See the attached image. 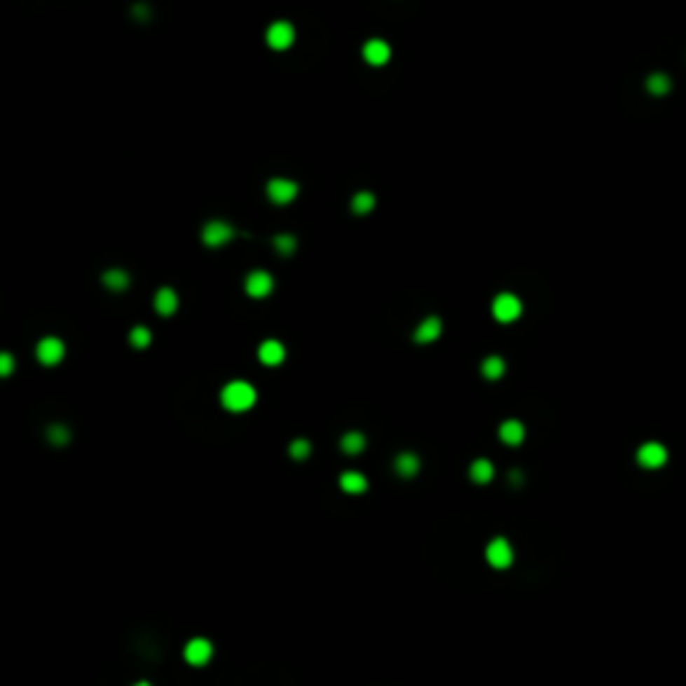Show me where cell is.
<instances>
[{
    "label": "cell",
    "instance_id": "cell-6",
    "mask_svg": "<svg viewBox=\"0 0 686 686\" xmlns=\"http://www.w3.org/2000/svg\"><path fill=\"white\" fill-rule=\"evenodd\" d=\"M201 236H204V245L207 247H223L236 236V231L231 228L228 223H223V220H214V223H207V228H204Z\"/></svg>",
    "mask_w": 686,
    "mask_h": 686
},
{
    "label": "cell",
    "instance_id": "cell-8",
    "mask_svg": "<svg viewBox=\"0 0 686 686\" xmlns=\"http://www.w3.org/2000/svg\"><path fill=\"white\" fill-rule=\"evenodd\" d=\"M212 657V643L207 638H193L185 643V662L188 665H207Z\"/></svg>",
    "mask_w": 686,
    "mask_h": 686
},
{
    "label": "cell",
    "instance_id": "cell-9",
    "mask_svg": "<svg viewBox=\"0 0 686 686\" xmlns=\"http://www.w3.org/2000/svg\"><path fill=\"white\" fill-rule=\"evenodd\" d=\"M245 290L249 298H266V295H271V290H274V279H271L268 271H252V274L247 276Z\"/></svg>",
    "mask_w": 686,
    "mask_h": 686
},
{
    "label": "cell",
    "instance_id": "cell-3",
    "mask_svg": "<svg viewBox=\"0 0 686 686\" xmlns=\"http://www.w3.org/2000/svg\"><path fill=\"white\" fill-rule=\"evenodd\" d=\"M486 561H488L493 568H509L512 561H515V552L509 547V542L507 539H493L488 547H486Z\"/></svg>",
    "mask_w": 686,
    "mask_h": 686
},
{
    "label": "cell",
    "instance_id": "cell-18",
    "mask_svg": "<svg viewBox=\"0 0 686 686\" xmlns=\"http://www.w3.org/2000/svg\"><path fill=\"white\" fill-rule=\"evenodd\" d=\"M418 467H421V461L416 453H399L395 461V469L399 477H413V474L418 472Z\"/></svg>",
    "mask_w": 686,
    "mask_h": 686
},
{
    "label": "cell",
    "instance_id": "cell-16",
    "mask_svg": "<svg viewBox=\"0 0 686 686\" xmlns=\"http://www.w3.org/2000/svg\"><path fill=\"white\" fill-rule=\"evenodd\" d=\"M469 477H472L477 486H486L493 480V464H491L488 458H477L472 461V467H469Z\"/></svg>",
    "mask_w": 686,
    "mask_h": 686
},
{
    "label": "cell",
    "instance_id": "cell-17",
    "mask_svg": "<svg viewBox=\"0 0 686 686\" xmlns=\"http://www.w3.org/2000/svg\"><path fill=\"white\" fill-rule=\"evenodd\" d=\"M365 434L362 432H346L343 437H341V451L343 453H349V456H357V453H362L365 451Z\"/></svg>",
    "mask_w": 686,
    "mask_h": 686
},
{
    "label": "cell",
    "instance_id": "cell-7",
    "mask_svg": "<svg viewBox=\"0 0 686 686\" xmlns=\"http://www.w3.org/2000/svg\"><path fill=\"white\" fill-rule=\"evenodd\" d=\"M640 467H646V469H657V467H662L665 461H668V451L659 445V442H646V445H640L638 453H636Z\"/></svg>",
    "mask_w": 686,
    "mask_h": 686
},
{
    "label": "cell",
    "instance_id": "cell-25",
    "mask_svg": "<svg viewBox=\"0 0 686 686\" xmlns=\"http://www.w3.org/2000/svg\"><path fill=\"white\" fill-rule=\"evenodd\" d=\"M308 453H311V442L303 440V437H298V440H292V445H290V456L295 458V461H306V458H308Z\"/></svg>",
    "mask_w": 686,
    "mask_h": 686
},
{
    "label": "cell",
    "instance_id": "cell-30",
    "mask_svg": "<svg viewBox=\"0 0 686 686\" xmlns=\"http://www.w3.org/2000/svg\"><path fill=\"white\" fill-rule=\"evenodd\" d=\"M135 686H151V684H148V681H137Z\"/></svg>",
    "mask_w": 686,
    "mask_h": 686
},
{
    "label": "cell",
    "instance_id": "cell-11",
    "mask_svg": "<svg viewBox=\"0 0 686 686\" xmlns=\"http://www.w3.org/2000/svg\"><path fill=\"white\" fill-rule=\"evenodd\" d=\"M362 57H365L373 67H381V64H386V62H389V57H392V48H389V43H386V41L373 38V41H367L365 48H362Z\"/></svg>",
    "mask_w": 686,
    "mask_h": 686
},
{
    "label": "cell",
    "instance_id": "cell-14",
    "mask_svg": "<svg viewBox=\"0 0 686 686\" xmlns=\"http://www.w3.org/2000/svg\"><path fill=\"white\" fill-rule=\"evenodd\" d=\"M499 437H502L504 445H520L526 440V427L520 424L518 418H507L499 427Z\"/></svg>",
    "mask_w": 686,
    "mask_h": 686
},
{
    "label": "cell",
    "instance_id": "cell-21",
    "mask_svg": "<svg viewBox=\"0 0 686 686\" xmlns=\"http://www.w3.org/2000/svg\"><path fill=\"white\" fill-rule=\"evenodd\" d=\"M504 370H507V365H504L502 357H496V354H491L488 359L483 362V376H486L488 381H496V378H502Z\"/></svg>",
    "mask_w": 686,
    "mask_h": 686
},
{
    "label": "cell",
    "instance_id": "cell-5",
    "mask_svg": "<svg viewBox=\"0 0 686 686\" xmlns=\"http://www.w3.org/2000/svg\"><path fill=\"white\" fill-rule=\"evenodd\" d=\"M266 41L276 51H284V48H290L295 43V27H292L290 22H274L268 27V32H266Z\"/></svg>",
    "mask_w": 686,
    "mask_h": 686
},
{
    "label": "cell",
    "instance_id": "cell-10",
    "mask_svg": "<svg viewBox=\"0 0 686 686\" xmlns=\"http://www.w3.org/2000/svg\"><path fill=\"white\" fill-rule=\"evenodd\" d=\"M298 196V185L292 180H284V177H276L268 183V198L274 204H290L292 198Z\"/></svg>",
    "mask_w": 686,
    "mask_h": 686
},
{
    "label": "cell",
    "instance_id": "cell-26",
    "mask_svg": "<svg viewBox=\"0 0 686 686\" xmlns=\"http://www.w3.org/2000/svg\"><path fill=\"white\" fill-rule=\"evenodd\" d=\"M274 247L282 252V255H292L295 252V236H290V233H279L274 239Z\"/></svg>",
    "mask_w": 686,
    "mask_h": 686
},
{
    "label": "cell",
    "instance_id": "cell-15",
    "mask_svg": "<svg viewBox=\"0 0 686 686\" xmlns=\"http://www.w3.org/2000/svg\"><path fill=\"white\" fill-rule=\"evenodd\" d=\"M153 306H156V311L161 317H172L177 311V292L172 290V287H161V290L156 292V298H153Z\"/></svg>",
    "mask_w": 686,
    "mask_h": 686
},
{
    "label": "cell",
    "instance_id": "cell-20",
    "mask_svg": "<svg viewBox=\"0 0 686 686\" xmlns=\"http://www.w3.org/2000/svg\"><path fill=\"white\" fill-rule=\"evenodd\" d=\"M102 282H105L107 290L121 292V290H126V287H129V274H126V271H121V268H110V271H105V274H102Z\"/></svg>",
    "mask_w": 686,
    "mask_h": 686
},
{
    "label": "cell",
    "instance_id": "cell-22",
    "mask_svg": "<svg viewBox=\"0 0 686 686\" xmlns=\"http://www.w3.org/2000/svg\"><path fill=\"white\" fill-rule=\"evenodd\" d=\"M373 207H376V196L367 193V191H362V193H357V196L351 198V210H354V214H367Z\"/></svg>",
    "mask_w": 686,
    "mask_h": 686
},
{
    "label": "cell",
    "instance_id": "cell-28",
    "mask_svg": "<svg viewBox=\"0 0 686 686\" xmlns=\"http://www.w3.org/2000/svg\"><path fill=\"white\" fill-rule=\"evenodd\" d=\"M14 373V357L8 351L0 354V376H11Z\"/></svg>",
    "mask_w": 686,
    "mask_h": 686
},
{
    "label": "cell",
    "instance_id": "cell-24",
    "mask_svg": "<svg viewBox=\"0 0 686 686\" xmlns=\"http://www.w3.org/2000/svg\"><path fill=\"white\" fill-rule=\"evenodd\" d=\"M151 330L148 327H135L132 333H129V343L135 346V349H145V346H151Z\"/></svg>",
    "mask_w": 686,
    "mask_h": 686
},
{
    "label": "cell",
    "instance_id": "cell-29",
    "mask_svg": "<svg viewBox=\"0 0 686 686\" xmlns=\"http://www.w3.org/2000/svg\"><path fill=\"white\" fill-rule=\"evenodd\" d=\"M520 480H523V474L520 472H509V483H512V486H520Z\"/></svg>",
    "mask_w": 686,
    "mask_h": 686
},
{
    "label": "cell",
    "instance_id": "cell-2",
    "mask_svg": "<svg viewBox=\"0 0 686 686\" xmlns=\"http://www.w3.org/2000/svg\"><path fill=\"white\" fill-rule=\"evenodd\" d=\"M493 317L499 322H515L523 314V303H520V298L518 295H512V292H502V295H496L493 298Z\"/></svg>",
    "mask_w": 686,
    "mask_h": 686
},
{
    "label": "cell",
    "instance_id": "cell-27",
    "mask_svg": "<svg viewBox=\"0 0 686 686\" xmlns=\"http://www.w3.org/2000/svg\"><path fill=\"white\" fill-rule=\"evenodd\" d=\"M48 440L54 442V445H64V442L70 440V429L62 427V424H54V427H48Z\"/></svg>",
    "mask_w": 686,
    "mask_h": 686
},
{
    "label": "cell",
    "instance_id": "cell-1",
    "mask_svg": "<svg viewBox=\"0 0 686 686\" xmlns=\"http://www.w3.org/2000/svg\"><path fill=\"white\" fill-rule=\"evenodd\" d=\"M258 399V392L249 386L247 381H231L223 392H220V402L223 408L231 413H245L255 405Z\"/></svg>",
    "mask_w": 686,
    "mask_h": 686
},
{
    "label": "cell",
    "instance_id": "cell-13",
    "mask_svg": "<svg viewBox=\"0 0 686 686\" xmlns=\"http://www.w3.org/2000/svg\"><path fill=\"white\" fill-rule=\"evenodd\" d=\"M258 359L268 367L282 365V362H284V346H282L279 341H263L258 349Z\"/></svg>",
    "mask_w": 686,
    "mask_h": 686
},
{
    "label": "cell",
    "instance_id": "cell-12",
    "mask_svg": "<svg viewBox=\"0 0 686 686\" xmlns=\"http://www.w3.org/2000/svg\"><path fill=\"white\" fill-rule=\"evenodd\" d=\"M440 333H442L440 317H427V320L416 327L413 341H416V343H432V341H437V338H440Z\"/></svg>",
    "mask_w": 686,
    "mask_h": 686
},
{
    "label": "cell",
    "instance_id": "cell-23",
    "mask_svg": "<svg viewBox=\"0 0 686 686\" xmlns=\"http://www.w3.org/2000/svg\"><path fill=\"white\" fill-rule=\"evenodd\" d=\"M646 86H649V92L652 94H668L671 92V78L662 76V73H654V76H649Z\"/></svg>",
    "mask_w": 686,
    "mask_h": 686
},
{
    "label": "cell",
    "instance_id": "cell-4",
    "mask_svg": "<svg viewBox=\"0 0 686 686\" xmlns=\"http://www.w3.org/2000/svg\"><path fill=\"white\" fill-rule=\"evenodd\" d=\"M35 357H38L41 365H57L62 357H64V343L54 336L41 338L38 346H35Z\"/></svg>",
    "mask_w": 686,
    "mask_h": 686
},
{
    "label": "cell",
    "instance_id": "cell-19",
    "mask_svg": "<svg viewBox=\"0 0 686 686\" xmlns=\"http://www.w3.org/2000/svg\"><path fill=\"white\" fill-rule=\"evenodd\" d=\"M338 483H341V488L346 491V493H362V491H367V477L359 472H343Z\"/></svg>",
    "mask_w": 686,
    "mask_h": 686
}]
</instances>
